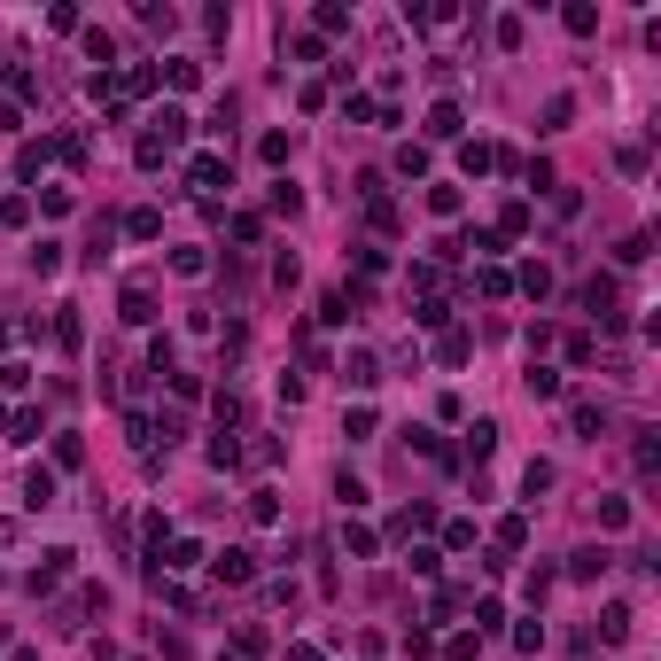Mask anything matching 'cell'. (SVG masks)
Instances as JSON below:
<instances>
[{
	"label": "cell",
	"instance_id": "obj_1",
	"mask_svg": "<svg viewBox=\"0 0 661 661\" xmlns=\"http://www.w3.org/2000/svg\"><path fill=\"white\" fill-rule=\"evenodd\" d=\"M211 568H218V583H250V576H257V552H241V544H226V552H218Z\"/></svg>",
	"mask_w": 661,
	"mask_h": 661
},
{
	"label": "cell",
	"instance_id": "obj_2",
	"mask_svg": "<svg viewBox=\"0 0 661 661\" xmlns=\"http://www.w3.org/2000/svg\"><path fill=\"white\" fill-rule=\"evenodd\" d=\"M343 382L350 389H373V382H382V358H373V350H350V358H343Z\"/></svg>",
	"mask_w": 661,
	"mask_h": 661
},
{
	"label": "cell",
	"instance_id": "obj_3",
	"mask_svg": "<svg viewBox=\"0 0 661 661\" xmlns=\"http://www.w3.org/2000/svg\"><path fill=\"white\" fill-rule=\"evenodd\" d=\"M24 505H55V467H32V475H24Z\"/></svg>",
	"mask_w": 661,
	"mask_h": 661
},
{
	"label": "cell",
	"instance_id": "obj_4",
	"mask_svg": "<svg viewBox=\"0 0 661 661\" xmlns=\"http://www.w3.org/2000/svg\"><path fill=\"white\" fill-rule=\"evenodd\" d=\"M125 319H133V327H148V319H156V288H148V280L125 288Z\"/></svg>",
	"mask_w": 661,
	"mask_h": 661
},
{
	"label": "cell",
	"instance_id": "obj_5",
	"mask_svg": "<svg viewBox=\"0 0 661 661\" xmlns=\"http://www.w3.org/2000/svg\"><path fill=\"white\" fill-rule=\"evenodd\" d=\"M187 179H194V187H218V179H226V156H211V148L187 156Z\"/></svg>",
	"mask_w": 661,
	"mask_h": 661
},
{
	"label": "cell",
	"instance_id": "obj_6",
	"mask_svg": "<svg viewBox=\"0 0 661 661\" xmlns=\"http://www.w3.org/2000/svg\"><path fill=\"white\" fill-rule=\"evenodd\" d=\"M459 125H467V117H459V101H436V109H428V133H436V140H451Z\"/></svg>",
	"mask_w": 661,
	"mask_h": 661
},
{
	"label": "cell",
	"instance_id": "obj_7",
	"mask_svg": "<svg viewBox=\"0 0 661 661\" xmlns=\"http://www.w3.org/2000/svg\"><path fill=\"white\" fill-rule=\"evenodd\" d=\"M467 451H475V459H490V451H498V420H475V428H467Z\"/></svg>",
	"mask_w": 661,
	"mask_h": 661
},
{
	"label": "cell",
	"instance_id": "obj_8",
	"mask_svg": "<svg viewBox=\"0 0 661 661\" xmlns=\"http://www.w3.org/2000/svg\"><path fill=\"white\" fill-rule=\"evenodd\" d=\"M600 638H607V646L630 638V607H607V615H600Z\"/></svg>",
	"mask_w": 661,
	"mask_h": 661
},
{
	"label": "cell",
	"instance_id": "obj_9",
	"mask_svg": "<svg viewBox=\"0 0 661 661\" xmlns=\"http://www.w3.org/2000/svg\"><path fill=\"white\" fill-rule=\"evenodd\" d=\"M459 203H467L459 187H428V211H436V218H459Z\"/></svg>",
	"mask_w": 661,
	"mask_h": 661
},
{
	"label": "cell",
	"instance_id": "obj_10",
	"mask_svg": "<svg viewBox=\"0 0 661 661\" xmlns=\"http://www.w3.org/2000/svg\"><path fill=\"white\" fill-rule=\"evenodd\" d=\"M467 250H475V257H498L505 241H498V226H467Z\"/></svg>",
	"mask_w": 661,
	"mask_h": 661
},
{
	"label": "cell",
	"instance_id": "obj_11",
	"mask_svg": "<svg viewBox=\"0 0 661 661\" xmlns=\"http://www.w3.org/2000/svg\"><path fill=\"white\" fill-rule=\"evenodd\" d=\"M343 552H358V561H366V552H373V529H366V522H343Z\"/></svg>",
	"mask_w": 661,
	"mask_h": 661
},
{
	"label": "cell",
	"instance_id": "obj_12",
	"mask_svg": "<svg viewBox=\"0 0 661 661\" xmlns=\"http://www.w3.org/2000/svg\"><path fill=\"white\" fill-rule=\"evenodd\" d=\"M522 544H529V522H522V514H514V522H498V552H522Z\"/></svg>",
	"mask_w": 661,
	"mask_h": 661
},
{
	"label": "cell",
	"instance_id": "obj_13",
	"mask_svg": "<svg viewBox=\"0 0 661 661\" xmlns=\"http://www.w3.org/2000/svg\"><path fill=\"white\" fill-rule=\"evenodd\" d=\"M47 156H55V148H47V140H32V148L16 156V179H39V164H47Z\"/></svg>",
	"mask_w": 661,
	"mask_h": 661
},
{
	"label": "cell",
	"instance_id": "obj_14",
	"mask_svg": "<svg viewBox=\"0 0 661 661\" xmlns=\"http://www.w3.org/2000/svg\"><path fill=\"white\" fill-rule=\"evenodd\" d=\"M600 529H630V498H600Z\"/></svg>",
	"mask_w": 661,
	"mask_h": 661
},
{
	"label": "cell",
	"instance_id": "obj_15",
	"mask_svg": "<svg viewBox=\"0 0 661 661\" xmlns=\"http://www.w3.org/2000/svg\"><path fill=\"white\" fill-rule=\"evenodd\" d=\"M529 397H561V373H552V366H529Z\"/></svg>",
	"mask_w": 661,
	"mask_h": 661
},
{
	"label": "cell",
	"instance_id": "obj_16",
	"mask_svg": "<svg viewBox=\"0 0 661 661\" xmlns=\"http://www.w3.org/2000/svg\"><path fill=\"white\" fill-rule=\"evenodd\" d=\"M335 498H343V505H366V483H358V475L343 467V475H335Z\"/></svg>",
	"mask_w": 661,
	"mask_h": 661
},
{
	"label": "cell",
	"instance_id": "obj_17",
	"mask_svg": "<svg viewBox=\"0 0 661 661\" xmlns=\"http://www.w3.org/2000/svg\"><path fill=\"white\" fill-rule=\"evenodd\" d=\"M250 522H280V498L272 490H250Z\"/></svg>",
	"mask_w": 661,
	"mask_h": 661
},
{
	"label": "cell",
	"instance_id": "obj_18",
	"mask_svg": "<svg viewBox=\"0 0 661 661\" xmlns=\"http://www.w3.org/2000/svg\"><path fill=\"white\" fill-rule=\"evenodd\" d=\"M164 78H172V86H194V78H203V62H187V55H172V62H164Z\"/></svg>",
	"mask_w": 661,
	"mask_h": 661
},
{
	"label": "cell",
	"instance_id": "obj_19",
	"mask_svg": "<svg viewBox=\"0 0 661 661\" xmlns=\"http://www.w3.org/2000/svg\"><path fill=\"white\" fill-rule=\"evenodd\" d=\"M194 561H203V544H194V537H179V544H172V561H164V568L179 576V568H194Z\"/></svg>",
	"mask_w": 661,
	"mask_h": 661
},
{
	"label": "cell",
	"instance_id": "obj_20",
	"mask_svg": "<svg viewBox=\"0 0 661 661\" xmlns=\"http://www.w3.org/2000/svg\"><path fill=\"white\" fill-rule=\"evenodd\" d=\"M467 350H475V343H467V327H444V366H459Z\"/></svg>",
	"mask_w": 661,
	"mask_h": 661
},
{
	"label": "cell",
	"instance_id": "obj_21",
	"mask_svg": "<svg viewBox=\"0 0 661 661\" xmlns=\"http://www.w3.org/2000/svg\"><path fill=\"white\" fill-rule=\"evenodd\" d=\"M288 661H319V646H288Z\"/></svg>",
	"mask_w": 661,
	"mask_h": 661
}]
</instances>
